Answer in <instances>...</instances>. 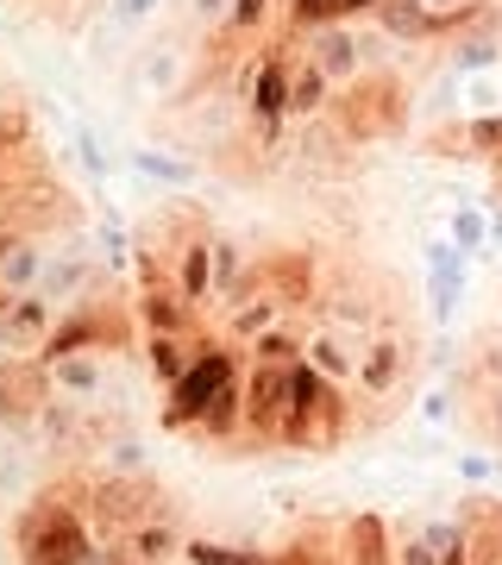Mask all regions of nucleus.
Returning a JSON list of instances; mask_svg holds the SVG:
<instances>
[{
    "label": "nucleus",
    "mask_w": 502,
    "mask_h": 565,
    "mask_svg": "<svg viewBox=\"0 0 502 565\" xmlns=\"http://www.w3.org/2000/svg\"><path fill=\"white\" fill-rule=\"evenodd\" d=\"M371 415H359L352 390L321 377L308 359L289 364V396H282V422H277V452H340L345 440L371 434Z\"/></svg>",
    "instance_id": "f257e3e1"
},
{
    "label": "nucleus",
    "mask_w": 502,
    "mask_h": 565,
    "mask_svg": "<svg viewBox=\"0 0 502 565\" xmlns=\"http://www.w3.org/2000/svg\"><path fill=\"white\" fill-rule=\"evenodd\" d=\"M95 522H88V478L63 471L20 509L13 522V553L20 565H82L95 553Z\"/></svg>",
    "instance_id": "f03ea898"
},
{
    "label": "nucleus",
    "mask_w": 502,
    "mask_h": 565,
    "mask_svg": "<svg viewBox=\"0 0 502 565\" xmlns=\"http://www.w3.org/2000/svg\"><path fill=\"white\" fill-rule=\"evenodd\" d=\"M245 364H239V345L221 340V333H195V359L182 371L177 384H170V403H163V427L170 434H195L201 415L221 403L226 390H239Z\"/></svg>",
    "instance_id": "7ed1b4c3"
},
{
    "label": "nucleus",
    "mask_w": 502,
    "mask_h": 565,
    "mask_svg": "<svg viewBox=\"0 0 502 565\" xmlns=\"http://www.w3.org/2000/svg\"><path fill=\"white\" fill-rule=\"evenodd\" d=\"M415 371H421V333H415L408 321H396V327H383V333L364 340L359 371H352V390H359L364 403H377V415L389 422V415L408 403Z\"/></svg>",
    "instance_id": "20e7f679"
},
{
    "label": "nucleus",
    "mask_w": 502,
    "mask_h": 565,
    "mask_svg": "<svg viewBox=\"0 0 502 565\" xmlns=\"http://www.w3.org/2000/svg\"><path fill=\"white\" fill-rule=\"evenodd\" d=\"M151 515H170V497L151 471H95L88 478V522H95V541H126L139 522Z\"/></svg>",
    "instance_id": "39448f33"
},
{
    "label": "nucleus",
    "mask_w": 502,
    "mask_h": 565,
    "mask_svg": "<svg viewBox=\"0 0 502 565\" xmlns=\"http://www.w3.org/2000/svg\"><path fill=\"white\" fill-rule=\"evenodd\" d=\"M333 126L359 145L389 139V132L408 126V95L396 88V76H359L345 88H333Z\"/></svg>",
    "instance_id": "423d86ee"
},
{
    "label": "nucleus",
    "mask_w": 502,
    "mask_h": 565,
    "mask_svg": "<svg viewBox=\"0 0 502 565\" xmlns=\"http://www.w3.org/2000/svg\"><path fill=\"white\" fill-rule=\"evenodd\" d=\"M63 308L51 302V296H39V289H25V296H13V302L0 308V359H20V352H39L44 340H51V327H57Z\"/></svg>",
    "instance_id": "0eeeda50"
},
{
    "label": "nucleus",
    "mask_w": 502,
    "mask_h": 565,
    "mask_svg": "<svg viewBox=\"0 0 502 565\" xmlns=\"http://www.w3.org/2000/svg\"><path fill=\"white\" fill-rule=\"evenodd\" d=\"M289 51H264L258 57V70H245V107L258 114V126L264 132H277L282 120H289Z\"/></svg>",
    "instance_id": "6e6552de"
},
{
    "label": "nucleus",
    "mask_w": 502,
    "mask_h": 565,
    "mask_svg": "<svg viewBox=\"0 0 502 565\" xmlns=\"http://www.w3.org/2000/svg\"><path fill=\"white\" fill-rule=\"evenodd\" d=\"M308 57H314V70H321L333 88H345V82L364 76V39L352 32V20L314 25V32H308Z\"/></svg>",
    "instance_id": "1a4fd4ad"
},
{
    "label": "nucleus",
    "mask_w": 502,
    "mask_h": 565,
    "mask_svg": "<svg viewBox=\"0 0 502 565\" xmlns=\"http://www.w3.org/2000/svg\"><path fill=\"white\" fill-rule=\"evenodd\" d=\"M170 264H177V270H170V282L182 289V302L201 315V308L214 302V233L201 226L195 239L177 245V258H170Z\"/></svg>",
    "instance_id": "9d476101"
},
{
    "label": "nucleus",
    "mask_w": 502,
    "mask_h": 565,
    "mask_svg": "<svg viewBox=\"0 0 502 565\" xmlns=\"http://www.w3.org/2000/svg\"><path fill=\"white\" fill-rule=\"evenodd\" d=\"M182 541H189V534H182L177 509H170V515H151V522H139L126 541H114V546H120L132 565H177V559H182Z\"/></svg>",
    "instance_id": "9b49d317"
},
{
    "label": "nucleus",
    "mask_w": 502,
    "mask_h": 565,
    "mask_svg": "<svg viewBox=\"0 0 502 565\" xmlns=\"http://www.w3.org/2000/svg\"><path fill=\"white\" fill-rule=\"evenodd\" d=\"M270 565H340V522H327V515L296 522V534L270 553Z\"/></svg>",
    "instance_id": "f8f14e48"
},
{
    "label": "nucleus",
    "mask_w": 502,
    "mask_h": 565,
    "mask_svg": "<svg viewBox=\"0 0 502 565\" xmlns=\"http://www.w3.org/2000/svg\"><path fill=\"white\" fill-rule=\"evenodd\" d=\"M44 377H51V390L70 396V403H95L100 384H107V352H70V359H51L44 364Z\"/></svg>",
    "instance_id": "ddd939ff"
},
{
    "label": "nucleus",
    "mask_w": 502,
    "mask_h": 565,
    "mask_svg": "<svg viewBox=\"0 0 502 565\" xmlns=\"http://www.w3.org/2000/svg\"><path fill=\"white\" fill-rule=\"evenodd\" d=\"M340 565H396L389 559V522L383 515H345L340 522Z\"/></svg>",
    "instance_id": "4468645a"
},
{
    "label": "nucleus",
    "mask_w": 502,
    "mask_h": 565,
    "mask_svg": "<svg viewBox=\"0 0 502 565\" xmlns=\"http://www.w3.org/2000/svg\"><path fill=\"white\" fill-rule=\"evenodd\" d=\"M88 282H95V258H88L82 245H70V252H51V258H44L39 296H51L57 308H70L82 289H88Z\"/></svg>",
    "instance_id": "2eb2a0df"
},
{
    "label": "nucleus",
    "mask_w": 502,
    "mask_h": 565,
    "mask_svg": "<svg viewBox=\"0 0 502 565\" xmlns=\"http://www.w3.org/2000/svg\"><path fill=\"white\" fill-rule=\"evenodd\" d=\"M377 25H383V39H402V44L440 39V20L427 13V0H377Z\"/></svg>",
    "instance_id": "dca6fc26"
},
{
    "label": "nucleus",
    "mask_w": 502,
    "mask_h": 565,
    "mask_svg": "<svg viewBox=\"0 0 502 565\" xmlns=\"http://www.w3.org/2000/svg\"><path fill=\"white\" fill-rule=\"evenodd\" d=\"M139 352L151 364V377L170 390L189 371V359H195V333H139Z\"/></svg>",
    "instance_id": "f3484780"
},
{
    "label": "nucleus",
    "mask_w": 502,
    "mask_h": 565,
    "mask_svg": "<svg viewBox=\"0 0 502 565\" xmlns=\"http://www.w3.org/2000/svg\"><path fill=\"white\" fill-rule=\"evenodd\" d=\"M333 107V82L314 70V57L289 63V120H321Z\"/></svg>",
    "instance_id": "a211bd4d"
},
{
    "label": "nucleus",
    "mask_w": 502,
    "mask_h": 565,
    "mask_svg": "<svg viewBox=\"0 0 502 565\" xmlns=\"http://www.w3.org/2000/svg\"><path fill=\"white\" fill-rule=\"evenodd\" d=\"M301 340H308V327H301V315H289V321H277L270 333H258V340L245 345V359L252 364H296Z\"/></svg>",
    "instance_id": "6ab92c4d"
},
{
    "label": "nucleus",
    "mask_w": 502,
    "mask_h": 565,
    "mask_svg": "<svg viewBox=\"0 0 502 565\" xmlns=\"http://www.w3.org/2000/svg\"><path fill=\"white\" fill-rule=\"evenodd\" d=\"M239 282H245V252L233 239H214V302H233Z\"/></svg>",
    "instance_id": "aec40b11"
},
{
    "label": "nucleus",
    "mask_w": 502,
    "mask_h": 565,
    "mask_svg": "<svg viewBox=\"0 0 502 565\" xmlns=\"http://www.w3.org/2000/svg\"><path fill=\"white\" fill-rule=\"evenodd\" d=\"M182 70H189V63H182L177 44H158V57H145V76H151V88H158V95H177Z\"/></svg>",
    "instance_id": "412c9836"
},
{
    "label": "nucleus",
    "mask_w": 502,
    "mask_h": 565,
    "mask_svg": "<svg viewBox=\"0 0 502 565\" xmlns=\"http://www.w3.org/2000/svg\"><path fill=\"white\" fill-rule=\"evenodd\" d=\"M270 7H277V0H233V7H226V32H233V39L264 32V25H270Z\"/></svg>",
    "instance_id": "4be33fe9"
},
{
    "label": "nucleus",
    "mask_w": 502,
    "mask_h": 565,
    "mask_svg": "<svg viewBox=\"0 0 502 565\" xmlns=\"http://www.w3.org/2000/svg\"><path fill=\"white\" fill-rule=\"evenodd\" d=\"M282 13H289V25H296V32H314V25L340 20V0H289Z\"/></svg>",
    "instance_id": "5701e85b"
},
{
    "label": "nucleus",
    "mask_w": 502,
    "mask_h": 565,
    "mask_svg": "<svg viewBox=\"0 0 502 565\" xmlns=\"http://www.w3.org/2000/svg\"><path fill=\"white\" fill-rule=\"evenodd\" d=\"M132 163H139L145 177H163V182H189V177H195L189 163H177V158H158V151H139Z\"/></svg>",
    "instance_id": "b1692460"
},
{
    "label": "nucleus",
    "mask_w": 502,
    "mask_h": 565,
    "mask_svg": "<svg viewBox=\"0 0 502 565\" xmlns=\"http://www.w3.org/2000/svg\"><path fill=\"white\" fill-rule=\"evenodd\" d=\"M163 0H114V20H151Z\"/></svg>",
    "instance_id": "393cba45"
},
{
    "label": "nucleus",
    "mask_w": 502,
    "mask_h": 565,
    "mask_svg": "<svg viewBox=\"0 0 502 565\" xmlns=\"http://www.w3.org/2000/svg\"><path fill=\"white\" fill-rule=\"evenodd\" d=\"M226 7H233V0H195V20L201 25H226Z\"/></svg>",
    "instance_id": "a878e982"
},
{
    "label": "nucleus",
    "mask_w": 502,
    "mask_h": 565,
    "mask_svg": "<svg viewBox=\"0 0 502 565\" xmlns=\"http://www.w3.org/2000/svg\"><path fill=\"white\" fill-rule=\"evenodd\" d=\"M359 13H377V0H340V20H359Z\"/></svg>",
    "instance_id": "bb28decb"
}]
</instances>
